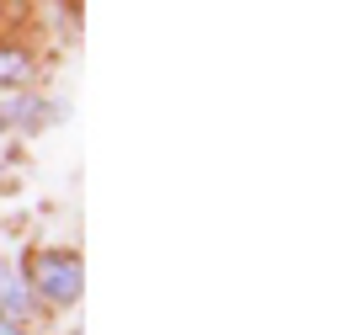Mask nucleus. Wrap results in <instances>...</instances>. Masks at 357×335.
I'll return each mask as SVG.
<instances>
[{"mask_svg": "<svg viewBox=\"0 0 357 335\" xmlns=\"http://www.w3.org/2000/svg\"><path fill=\"white\" fill-rule=\"evenodd\" d=\"M0 335H22V330H16V325H11V320H0Z\"/></svg>", "mask_w": 357, "mask_h": 335, "instance_id": "nucleus-2", "label": "nucleus"}, {"mask_svg": "<svg viewBox=\"0 0 357 335\" xmlns=\"http://www.w3.org/2000/svg\"><path fill=\"white\" fill-rule=\"evenodd\" d=\"M32 288L43 293L48 304H70L75 293H80V261L64 256V250H43V256H32Z\"/></svg>", "mask_w": 357, "mask_h": 335, "instance_id": "nucleus-1", "label": "nucleus"}]
</instances>
